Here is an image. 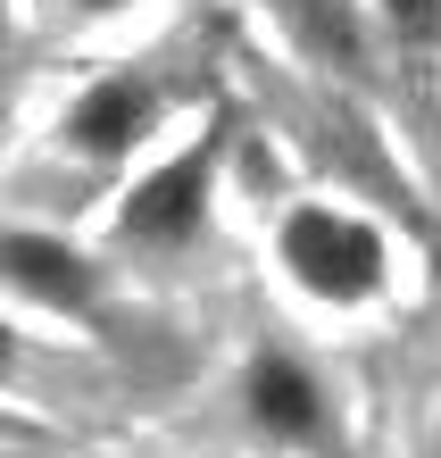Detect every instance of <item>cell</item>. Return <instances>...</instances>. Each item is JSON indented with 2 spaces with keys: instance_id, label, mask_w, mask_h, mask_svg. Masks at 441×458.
Returning <instances> with one entry per match:
<instances>
[{
  "instance_id": "cell-1",
  "label": "cell",
  "mask_w": 441,
  "mask_h": 458,
  "mask_svg": "<svg viewBox=\"0 0 441 458\" xmlns=\"http://www.w3.org/2000/svg\"><path fill=\"white\" fill-rule=\"evenodd\" d=\"M275 250H284L292 284L309 292V301H334V309L375 301L383 276H392V259H383V233H375L367 217H350V208H317V200L284 217Z\"/></svg>"
},
{
  "instance_id": "cell-2",
  "label": "cell",
  "mask_w": 441,
  "mask_h": 458,
  "mask_svg": "<svg viewBox=\"0 0 441 458\" xmlns=\"http://www.w3.org/2000/svg\"><path fill=\"white\" fill-rule=\"evenodd\" d=\"M208 175H216V150H208V142H191V150H175L158 175H142V183L125 192V208H117L125 242H183V233H200Z\"/></svg>"
},
{
  "instance_id": "cell-3",
  "label": "cell",
  "mask_w": 441,
  "mask_h": 458,
  "mask_svg": "<svg viewBox=\"0 0 441 458\" xmlns=\"http://www.w3.org/2000/svg\"><path fill=\"white\" fill-rule=\"evenodd\" d=\"M150 117H158V92L142 84V75H100V84L67 109L59 133H67L84 158H125V150L150 133Z\"/></svg>"
},
{
  "instance_id": "cell-4",
  "label": "cell",
  "mask_w": 441,
  "mask_h": 458,
  "mask_svg": "<svg viewBox=\"0 0 441 458\" xmlns=\"http://www.w3.org/2000/svg\"><path fill=\"white\" fill-rule=\"evenodd\" d=\"M242 400H250V425H267V434H284V442H317V434H325V392H317V375L300 367V359H284V350H259V359H250Z\"/></svg>"
},
{
  "instance_id": "cell-5",
  "label": "cell",
  "mask_w": 441,
  "mask_h": 458,
  "mask_svg": "<svg viewBox=\"0 0 441 458\" xmlns=\"http://www.w3.org/2000/svg\"><path fill=\"white\" fill-rule=\"evenodd\" d=\"M9 284L25 301H50V309H84L92 301V267L67 242H42V233H9Z\"/></svg>"
},
{
  "instance_id": "cell-6",
  "label": "cell",
  "mask_w": 441,
  "mask_h": 458,
  "mask_svg": "<svg viewBox=\"0 0 441 458\" xmlns=\"http://www.w3.org/2000/svg\"><path fill=\"white\" fill-rule=\"evenodd\" d=\"M392 17H408L417 34H433V25H441V0H392Z\"/></svg>"
},
{
  "instance_id": "cell-7",
  "label": "cell",
  "mask_w": 441,
  "mask_h": 458,
  "mask_svg": "<svg viewBox=\"0 0 441 458\" xmlns=\"http://www.w3.org/2000/svg\"><path fill=\"white\" fill-rule=\"evenodd\" d=\"M67 9H125V0H67Z\"/></svg>"
},
{
  "instance_id": "cell-8",
  "label": "cell",
  "mask_w": 441,
  "mask_h": 458,
  "mask_svg": "<svg viewBox=\"0 0 441 458\" xmlns=\"http://www.w3.org/2000/svg\"><path fill=\"white\" fill-rule=\"evenodd\" d=\"M433 458H441V442H433Z\"/></svg>"
}]
</instances>
